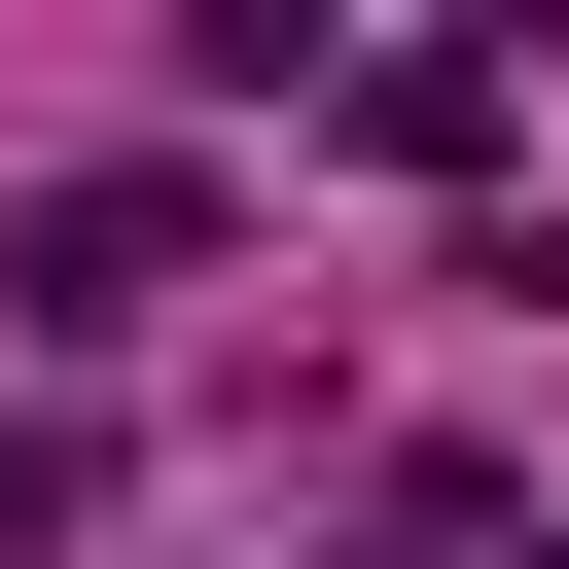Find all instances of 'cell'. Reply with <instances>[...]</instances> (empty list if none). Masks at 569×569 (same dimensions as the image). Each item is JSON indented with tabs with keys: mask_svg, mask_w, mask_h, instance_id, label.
Masks as SVG:
<instances>
[{
	"mask_svg": "<svg viewBox=\"0 0 569 569\" xmlns=\"http://www.w3.org/2000/svg\"><path fill=\"white\" fill-rule=\"evenodd\" d=\"M142 284H213V213H178V178H36V213H0V320H36V356H107Z\"/></svg>",
	"mask_w": 569,
	"mask_h": 569,
	"instance_id": "obj_1",
	"label": "cell"
}]
</instances>
